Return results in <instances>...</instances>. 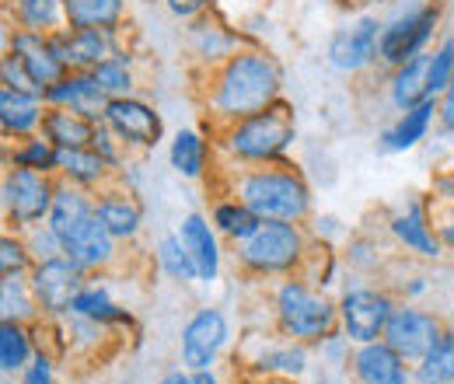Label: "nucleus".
Returning <instances> with one entry per match:
<instances>
[{
  "label": "nucleus",
  "instance_id": "nucleus-19",
  "mask_svg": "<svg viewBox=\"0 0 454 384\" xmlns=\"http://www.w3.org/2000/svg\"><path fill=\"white\" fill-rule=\"evenodd\" d=\"M95 217H98V214H95V196H91L88 189H81V185L59 178L57 196H53V210H50V217H46V223L57 231L59 241H63V245L74 241Z\"/></svg>",
  "mask_w": 454,
  "mask_h": 384
},
{
  "label": "nucleus",
  "instance_id": "nucleus-25",
  "mask_svg": "<svg viewBox=\"0 0 454 384\" xmlns=\"http://www.w3.org/2000/svg\"><path fill=\"white\" fill-rule=\"evenodd\" d=\"M437 112H441L437 109V98H427V102H419L416 109L402 112L395 122L381 133V151H388V154L412 151L419 140H427V133H430Z\"/></svg>",
  "mask_w": 454,
  "mask_h": 384
},
{
  "label": "nucleus",
  "instance_id": "nucleus-24",
  "mask_svg": "<svg viewBox=\"0 0 454 384\" xmlns=\"http://www.w3.org/2000/svg\"><path fill=\"white\" fill-rule=\"evenodd\" d=\"M388 98L398 112L416 109L419 102L430 98V53H419L405 63H398L392 70V84H388Z\"/></svg>",
  "mask_w": 454,
  "mask_h": 384
},
{
  "label": "nucleus",
  "instance_id": "nucleus-6",
  "mask_svg": "<svg viewBox=\"0 0 454 384\" xmlns=\"http://www.w3.org/2000/svg\"><path fill=\"white\" fill-rule=\"evenodd\" d=\"M53 196H57V182L46 171H32V168H7L4 175V217L21 231H32L39 223H46L53 210Z\"/></svg>",
  "mask_w": 454,
  "mask_h": 384
},
{
  "label": "nucleus",
  "instance_id": "nucleus-47",
  "mask_svg": "<svg viewBox=\"0 0 454 384\" xmlns=\"http://www.w3.org/2000/svg\"><path fill=\"white\" fill-rule=\"evenodd\" d=\"M210 4H214V0H165V7H168L175 18H196V14H203Z\"/></svg>",
  "mask_w": 454,
  "mask_h": 384
},
{
  "label": "nucleus",
  "instance_id": "nucleus-26",
  "mask_svg": "<svg viewBox=\"0 0 454 384\" xmlns=\"http://www.w3.org/2000/svg\"><path fill=\"white\" fill-rule=\"evenodd\" d=\"M109 161L95 147H57V175L81 189H95L109 178Z\"/></svg>",
  "mask_w": 454,
  "mask_h": 384
},
{
  "label": "nucleus",
  "instance_id": "nucleus-34",
  "mask_svg": "<svg viewBox=\"0 0 454 384\" xmlns=\"http://www.w3.org/2000/svg\"><path fill=\"white\" fill-rule=\"evenodd\" d=\"M168 158L182 178H200L207 171V140L196 129H178L171 137Z\"/></svg>",
  "mask_w": 454,
  "mask_h": 384
},
{
  "label": "nucleus",
  "instance_id": "nucleus-20",
  "mask_svg": "<svg viewBox=\"0 0 454 384\" xmlns=\"http://www.w3.org/2000/svg\"><path fill=\"white\" fill-rule=\"evenodd\" d=\"M46 98L18 88H0V129L4 137H35L43 129Z\"/></svg>",
  "mask_w": 454,
  "mask_h": 384
},
{
  "label": "nucleus",
  "instance_id": "nucleus-44",
  "mask_svg": "<svg viewBox=\"0 0 454 384\" xmlns=\"http://www.w3.org/2000/svg\"><path fill=\"white\" fill-rule=\"evenodd\" d=\"M0 77H4V84L7 88H18V91H32V95H43L39 88H35V81L28 77V70L21 67V59L14 53H7L0 59Z\"/></svg>",
  "mask_w": 454,
  "mask_h": 384
},
{
  "label": "nucleus",
  "instance_id": "nucleus-23",
  "mask_svg": "<svg viewBox=\"0 0 454 384\" xmlns=\"http://www.w3.org/2000/svg\"><path fill=\"white\" fill-rule=\"evenodd\" d=\"M95 214L106 223V231L113 234L115 241H133L144 227V210L129 192L119 189H106L95 196Z\"/></svg>",
  "mask_w": 454,
  "mask_h": 384
},
{
  "label": "nucleus",
  "instance_id": "nucleus-9",
  "mask_svg": "<svg viewBox=\"0 0 454 384\" xmlns=\"http://www.w3.org/2000/svg\"><path fill=\"white\" fill-rule=\"evenodd\" d=\"M28 283H32L43 318H67L74 308V297L84 286V270L74 266L67 255H57V259L35 263L28 273Z\"/></svg>",
  "mask_w": 454,
  "mask_h": 384
},
{
  "label": "nucleus",
  "instance_id": "nucleus-35",
  "mask_svg": "<svg viewBox=\"0 0 454 384\" xmlns=\"http://www.w3.org/2000/svg\"><path fill=\"white\" fill-rule=\"evenodd\" d=\"M4 158H7V168H32V171L53 175L57 171V144L46 140L43 133H35V137H25L21 144L7 147Z\"/></svg>",
  "mask_w": 454,
  "mask_h": 384
},
{
  "label": "nucleus",
  "instance_id": "nucleus-29",
  "mask_svg": "<svg viewBox=\"0 0 454 384\" xmlns=\"http://www.w3.org/2000/svg\"><path fill=\"white\" fill-rule=\"evenodd\" d=\"M43 311H39V301L32 294V283L25 276H4L0 279V318L4 322H35Z\"/></svg>",
  "mask_w": 454,
  "mask_h": 384
},
{
  "label": "nucleus",
  "instance_id": "nucleus-18",
  "mask_svg": "<svg viewBox=\"0 0 454 384\" xmlns=\"http://www.w3.org/2000/svg\"><path fill=\"white\" fill-rule=\"evenodd\" d=\"M217 227L214 220H207L203 214H185L178 223V238L196 266L200 283H214L221 276V241H217Z\"/></svg>",
  "mask_w": 454,
  "mask_h": 384
},
{
  "label": "nucleus",
  "instance_id": "nucleus-28",
  "mask_svg": "<svg viewBox=\"0 0 454 384\" xmlns=\"http://www.w3.org/2000/svg\"><path fill=\"white\" fill-rule=\"evenodd\" d=\"M122 0H67V28H106L115 32L122 21Z\"/></svg>",
  "mask_w": 454,
  "mask_h": 384
},
{
  "label": "nucleus",
  "instance_id": "nucleus-16",
  "mask_svg": "<svg viewBox=\"0 0 454 384\" xmlns=\"http://www.w3.org/2000/svg\"><path fill=\"white\" fill-rule=\"evenodd\" d=\"M43 98H46V106L81 112V115H88L91 122H102L109 102H113V98L98 88V81H95L91 70H70V74H67L63 81H57Z\"/></svg>",
  "mask_w": 454,
  "mask_h": 384
},
{
  "label": "nucleus",
  "instance_id": "nucleus-21",
  "mask_svg": "<svg viewBox=\"0 0 454 384\" xmlns=\"http://www.w3.org/2000/svg\"><path fill=\"white\" fill-rule=\"evenodd\" d=\"M392 234H395V241L405 252H412V255H419V259H437L441 248H444L441 234L430 227L427 207H423L419 200H412L402 214L392 217Z\"/></svg>",
  "mask_w": 454,
  "mask_h": 384
},
{
  "label": "nucleus",
  "instance_id": "nucleus-45",
  "mask_svg": "<svg viewBox=\"0 0 454 384\" xmlns=\"http://www.w3.org/2000/svg\"><path fill=\"white\" fill-rule=\"evenodd\" d=\"M91 147H95L109 165H122V151H126V144L115 137L106 122H98V126H95V140H91Z\"/></svg>",
  "mask_w": 454,
  "mask_h": 384
},
{
  "label": "nucleus",
  "instance_id": "nucleus-41",
  "mask_svg": "<svg viewBox=\"0 0 454 384\" xmlns=\"http://www.w3.org/2000/svg\"><path fill=\"white\" fill-rule=\"evenodd\" d=\"M35 259L28 252V241L14 238V234H4L0 238V273L4 276H25L32 273Z\"/></svg>",
  "mask_w": 454,
  "mask_h": 384
},
{
  "label": "nucleus",
  "instance_id": "nucleus-10",
  "mask_svg": "<svg viewBox=\"0 0 454 384\" xmlns=\"http://www.w3.org/2000/svg\"><path fill=\"white\" fill-rule=\"evenodd\" d=\"M227 318L217 308H200L185 329H182V342H178V360L185 371H214L221 349L227 346Z\"/></svg>",
  "mask_w": 454,
  "mask_h": 384
},
{
  "label": "nucleus",
  "instance_id": "nucleus-2",
  "mask_svg": "<svg viewBox=\"0 0 454 384\" xmlns=\"http://www.w3.org/2000/svg\"><path fill=\"white\" fill-rule=\"evenodd\" d=\"M234 200H241L259 220H301L311 214V189L294 168H252L238 175Z\"/></svg>",
  "mask_w": 454,
  "mask_h": 384
},
{
  "label": "nucleus",
  "instance_id": "nucleus-5",
  "mask_svg": "<svg viewBox=\"0 0 454 384\" xmlns=\"http://www.w3.org/2000/svg\"><path fill=\"white\" fill-rule=\"evenodd\" d=\"M304 231L290 220H262L245 241H238L241 270L255 276H290L304 263Z\"/></svg>",
  "mask_w": 454,
  "mask_h": 384
},
{
  "label": "nucleus",
  "instance_id": "nucleus-32",
  "mask_svg": "<svg viewBox=\"0 0 454 384\" xmlns=\"http://www.w3.org/2000/svg\"><path fill=\"white\" fill-rule=\"evenodd\" d=\"M70 311L74 315H84L91 322H102V325H129V315L115 304L113 297H109V290L98 286V283H84L81 294L74 297V308Z\"/></svg>",
  "mask_w": 454,
  "mask_h": 384
},
{
  "label": "nucleus",
  "instance_id": "nucleus-49",
  "mask_svg": "<svg viewBox=\"0 0 454 384\" xmlns=\"http://www.w3.org/2000/svg\"><path fill=\"white\" fill-rule=\"evenodd\" d=\"M437 234H441V241H444V248H451L454 252V203L448 207V214L441 220V227H437Z\"/></svg>",
  "mask_w": 454,
  "mask_h": 384
},
{
  "label": "nucleus",
  "instance_id": "nucleus-8",
  "mask_svg": "<svg viewBox=\"0 0 454 384\" xmlns=\"http://www.w3.org/2000/svg\"><path fill=\"white\" fill-rule=\"evenodd\" d=\"M437 21H441V11L434 4H423V7H416L409 14H398L392 21H385L381 43H378V59L395 70L398 63L427 53V43H430Z\"/></svg>",
  "mask_w": 454,
  "mask_h": 384
},
{
  "label": "nucleus",
  "instance_id": "nucleus-27",
  "mask_svg": "<svg viewBox=\"0 0 454 384\" xmlns=\"http://www.w3.org/2000/svg\"><path fill=\"white\" fill-rule=\"evenodd\" d=\"M95 126L88 115L74 109H59V106H46V115H43V137L53 140L57 147H91L95 140Z\"/></svg>",
  "mask_w": 454,
  "mask_h": 384
},
{
  "label": "nucleus",
  "instance_id": "nucleus-11",
  "mask_svg": "<svg viewBox=\"0 0 454 384\" xmlns=\"http://www.w3.org/2000/svg\"><path fill=\"white\" fill-rule=\"evenodd\" d=\"M444 335V325L434 311H423V308H395V315L388 318V329H385V342L395 349L402 360H409L412 367L437 346V339Z\"/></svg>",
  "mask_w": 454,
  "mask_h": 384
},
{
  "label": "nucleus",
  "instance_id": "nucleus-13",
  "mask_svg": "<svg viewBox=\"0 0 454 384\" xmlns=\"http://www.w3.org/2000/svg\"><path fill=\"white\" fill-rule=\"evenodd\" d=\"M7 53H14L21 59V67L28 70V77L35 81V88L46 95L57 81H63L70 70L67 63L59 59L57 46H53V35H43V32H28V28H18L14 35H7Z\"/></svg>",
  "mask_w": 454,
  "mask_h": 384
},
{
  "label": "nucleus",
  "instance_id": "nucleus-46",
  "mask_svg": "<svg viewBox=\"0 0 454 384\" xmlns=\"http://www.w3.org/2000/svg\"><path fill=\"white\" fill-rule=\"evenodd\" d=\"M18 384H57V371H53V357L50 353H35L32 364L21 371V381Z\"/></svg>",
  "mask_w": 454,
  "mask_h": 384
},
{
  "label": "nucleus",
  "instance_id": "nucleus-38",
  "mask_svg": "<svg viewBox=\"0 0 454 384\" xmlns=\"http://www.w3.org/2000/svg\"><path fill=\"white\" fill-rule=\"evenodd\" d=\"M255 367L259 371H266V374H280V378H301L304 371H308V349H304V342H286V346H273V349H266L259 360H255Z\"/></svg>",
  "mask_w": 454,
  "mask_h": 384
},
{
  "label": "nucleus",
  "instance_id": "nucleus-43",
  "mask_svg": "<svg viewBox=\"0 0 454 384\" xmlns=\"http://www.w3.org/2000/svg\"><path fill=\"white\" fill-rule=\"evenodd\" d=\"M28 252L35 263H46V259H57L63 255V241L57 238V231L50 223H39L28 231Z\"/></svg>",
  "mask_w": 454,
  "mask_h": 384
},
{
  "label": "nucleus",
  "instance_id": "nucleus-48",
  "mask_svg": "<svg viewBox=\"0 0 454 384\" xmlns=\"http://www.w3.org/2000/svg\"><path fill=\"white\" fill-rule=\"evenodd\" d=\"M437 119H441V126H444V133H451L454 137V81L448 84V91L437 98Z\"/></svg>",
  "mask_w": 454,
  "mask_h": 384
},
{
  "label": "nucleus",
  "instance_id": "nucleus-50",
  "mask_svg": "<svg viewBox=\"0 0 454 384\" xmlns=\"http://www.w3.org/2000/svg\"><path fill=\"white\" fill-rule=\"evenodd\" d=\"M434 192H437L441 200H448V203H454V175H441V178L434 182Z\"/></svg>",
  "mask_w": 454,
  "mask_h": 384
},
{
  "label": "nucleus",
  "instance_id": "nucleus-39",
  "mask_svg": "<svg viewBox=\"0 0 454 384\" xmlns=\"http://www.w3.org/2000/svg\"><path fill=\"white\" fill-rule=\"evenodd\" d=\"M91 74H95L98 88H102L109 98H126V95H133V70H129V56L126 53H115V56H109V59H102Z\"/></svg>",
  "mask_w": 454,
  "mask_h": 384
},
{
  "label": "nucleus",
  "instance_id": "nucleus-30",
  "mask_svg": "<svg viewBox=\"0 0 454 384\" xmlns=\"http://www.w3.org/2000/svg\"><path fill=\"white\" fill-rule=\"evenodd\" d=\"M35 357L32 346V332L25 329V322H0V371L4 378L21 374Z\"/></svg>",
  "mask_w": 454,
  "mask_h": 384
},
{
  "label": "nucleus",
  "instance_id": "nucleus-14",
  "mask_svg": "<svg viewBox=\"0 0 454 384\" xmlns=\"http://www.w3.org/2000/svg\"><path fill=\"white\" fill-rule=\"evenodd\" d=\"M381 28H385V21H378L374 14H364L349 28H340L329 39V63L342 74H360L364 67H371L378 59Z\"/></svg>",
  "mask_w": 454,
  "mask_h": 384
},
{
  "label": "nucleus",
  "instance_id": "nucleus-42",
  "mask_svg": "<svg viewBox=\"0 0 454 384\" xmlns=\"http://www.w3.org/2000/svg\"><path fill=\"white\" fill-rule=\"evenodd\" d=\"M454 81V39H444L430 53V98H441Z\"/></svg>",
  "mask_w": 454,
  "mask_h": 384
},
{
  "label": "nucleus",
  "instance_id": "nucleus-40",
  "mask_svg": "<svg viewBox=\"0 0 454 384\" xmlns=\"http://www.w3.org/2000/svg\"><path fill=\"white\" fill-rule=\"evenodd\" d=\"M192 50L200 59H207V63H224L234 56V39L227 35L221 25H196L192 28Z\"/></svg>",
  "mask_w": 454,
  "mask_h": 384
},
{
  "label": "nucleus",
  "instance_id": "nucleus-51",
  "mask_svg": "<svg viewBox=\"0 0 454 384\" xmlns=\"http://www.w3.org/2000/svg\"><path fill=\"white\" fill-rule=\"evenodd\" d=\"M158 384H192V371H185V367H178V371H168L165 378Z\"/></svg>",
  "mask_w": 454,
  "mask_h": 384
},
{
  "label": "nucleus",
  "instance_id": "nucleus-3",
  "mask_svg": "<svg viewBox=\"0 0 454 384\" xmlns=\"http://www.w3.org/2000/svg\"><path fill=\"white\" fill-rule=\"evenodd\" d=\"M277 325L294 342H325L340 325V301H329L308 279H284L273 297Z\"/></svg>",
  "mask_w": 454,
  "mask_h": 384
},
{
  "label": "nucleus",
  "instance_id": "nucleus-37",
  "mask_svg": "<svg viewBox=\"0 0 454 384\" xmlns=\"http://www.w3.org/2000/svg\"><path fill=\"white\" fill-rule=\"evenodd\" d=\"M154 255H158V266H161V273L168 276V279H178V283H200L196 266H192V259H189V252H185L178 231H175V234H161Z\"/></svg>",
  "mask_w": 454,
  "mask_h": 384
},
{
  "label": "nucleus",
  "instance_id": "nucleus-7",
  "mask_svg": "<svg viewBox=\"0 0 454 384\" xmlns=\"http://www.w3.org/2000/svg\"><path fill=\"white\" fill-rule=\"evenodd\" d=\"M395 315V301L374 286H353L340 297V325L349 342H374L385 339L388 318Z\"/></svg>",
  "mask_w": 454,
  "mask_h": 384
},
{
  "label": "nucleus",
  "instance_id": "nucleus-12",
  "mask_svg": "<svg viewBox=\"0 0 454 384\" xmlns=\"http://www.w3.org/2000/svg\"><path fill=\"white\" fill-rule=\"evenodd\" d=\"M115 137L126 144V147H158L161 137H165V122L161 115L154 112V106L126 95V98H113L109 109H106V119H102Z\"/></svg>",
  "mask_w": 454,
  "mask_h": 384
},
{
  "label": "nucleus",
  "instance_id": "nucleus-22",
  "mask_svg": "<svg viewBox=\"0 0 454 384\" xmlns=\"http://www.w3.org/2000/svg\"><path fill=\"white\" fill-rule=\"evenodd\" d=\"M63 255L81 266L84 273H95V270H106L115 263V238L106 231V223L95 217L74 241L63 245Z\"/></svg>",
  "mask_w": 454,
  "mask_h": 384
},
{
  "label": "nucleus",
  "instance_id": "nucleus-36",
  "mask_svg": "<svg viewBox=\"0 0 454 384\" xmlns=\"http://www.w3.org/2000/svg\"><path fill=\"white\" fill-rule=\"evenodd\" d=\"M210 220H214V227H217L224 238H231L234 245H238V241H245V238L262 223V220L255 217L241 200H221V203L214 207Z\"/></svg>",
  "mask_w": 454,
  "mask_h": 384
},
{
  "label": "nucleus",
  "instance_id": "nucleus-1",
  "mask_svg": "<svg viewBox=\"0 0 454 384\" xmlns=\"http://www.w3.org/2000/svg\"><path fill=\"white\" fill-rule=\"evenodd\" d=\"M280 88H284V74L273 56L259 53V50H238L214 74L207 106L217 119H224L231 126L248 115L273 109L280 102Z\"/></svg>",
  "mask_w": 454,
  "mask_h": 384
},
{
  "label": "nucleus",
  "instance_id": "nucleus-17",
  "mask_svg": "<svg viewBox=\"0 0 454 384\" xmlns=\"http://www.w3.org/2000/svg\"><path fill=\"white\" fill-rule=\"evenodd\" d=\"M53 46L67 70H95L102 59L115 56V39L106 28H59L53 32Z\"/></svg>",
  "mask_w": 454,
  "mask_h": 384
},
{
  "label": "nucleus",
  "instance_id": "nucleus-52",
  "mask_svg": "<svg viewBox=\"0 0 454 384\" xmlns=\"http://www.w3.org/2000/svg\"><path fill=\"white\" fill-rule=\"evenodd\" d=\"M192 384H221L214 371H192Z\"/></svg>",
  "mask_w": 454,
  "mask_h": 384
},
{
  "label": "nucleus",
  "instance_id": "nucleus-4",
  "mask_svg": "<svg viewBox=\"0 0 454 384\" xmlns=\"http://www.w3.org/2000/svg\"><path fill=\"white\" fill-rule=\"evenodd\" d=\"M294 137H297L294 112L286 109L284 102H277L273 109L248 115L241 122H231L224 147L227 154L234 161H241V165H273L290 151Z\"/></svg>",
  "mask_w": 454,
  "mask_h": 384
},
{
  "label": "nucleus",
  "instance_id": "nucleus-15",
  "mask_svg": "<svg viewBox=\"0 0 454 384\" xmlns=\"http://www.w3.org/2000/svg\"><path fill=\"white\" fill-rule=\"evenodd\" d=\"M356 384H416L412 381V364L402 360L385 339L360 342L349 357Z\"/></svg>",
  "mask_w": 454,
  "mask_h": 384
},
{
  "label": "nucleus",
  "instance_id": "nucleus-31",
  "mask_svg": "<svg viewBox=\"0 0 454 384\" xmlns=\"http://www.w3.org/2000/svg\"><path fill=\"white\" fill-rule=\"evenodd\" d=\"M14 18L28 32L53 35L67 28V0H14Z\"/></svg>",
  "mask_w": 454,
  "mask_h": 384
},
{
  "label": "nucleus",
  "instance_id": "nucleus-33",
  "mask_svg": "<svg viewBox=\"0 0 454 384\" xmlns=\"http://www.w3.org/2000/svg\"><path fill=\"white\" fill-rule=\"evenodd\" d=\"M416 384H454V329H444L437 346L412 367Z\"/></svg>",
  "mask_w": 454,
  "mask_h": 384
}]
</instances>
